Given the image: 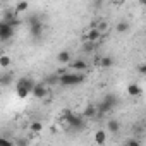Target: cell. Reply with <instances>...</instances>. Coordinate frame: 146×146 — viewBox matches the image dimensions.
Segmentation results:
<instances>
[{
	"label": "cell",
	"instance_id": "obj_1",
	"mask_svg": "<svg viewBox=\"0 0 146 146\" xmlns=\"http://www.w3.org/2000/svg\"><path fill=\"white\" fill-rule=\"evenodd\" d=\"M86 79V76L83 74V72H65L64 76L58 78V84L62 86H78V84H83Z\"/></svg>",
	"mask_w": 146,
	"mask_h": 146
},
{
	"label": "cell",
	"instance_id": "obj_2",
	"mask_svg": "<svg viewBox=\"0 0 146 146\" xmlns=\"http://www.w3.org/2000/svg\"><path fill=\"white\" fill-rule=\"evenodd\" d=\"M14 31H16V26L12 24H7L4 21H0V41H7L14 36Z\"/></svg>",
	"mask_w": 146,
	"mask_h": 146
},
{
	"label": "cell",
	"instance_id": "obj_3",
	"mask_svg": "<svg viewBox=\"0 0 146 146\" xmlns=\"http://www.w3.org/2000/svg\"><path fill=\"white\" fill-rule=\"evenodd\" d=\"M48 91H50V88H48L46 83H35V88L31 90L33 96L38 98V100H43L45 96H48Z\"/></svg>",
	"mask_w": 146,
	"mask_h": 146
},
{
	"label": "cell",
	"instance_id": "obj_4",
	"mask_svg": "<svg viewBox=\"0 0 146 146\" xmlns=\"http://www.w3.org/2000/svg\"><path fill=\"white\" fill-rule=\"evenodd\" d=\"M57 62H58L60 65H69V64L72 62V53H70L69 50L58 52V53H57Z\"/></svg>",
	"mask_w": 146,
	"mask_h": 146
},
{
	"label": "cell",
	"instance_id": "obj_5",
	"mask_svg": "<svg viewBox=\"0 0 146 146\" xmlns=\"http://www.w3.org/2000/svg\"><path fill=\"white\" fill-rule=\"evenodd\" d=\"M70 69H74V72H84L88 69V62L83 60V58H76V60H72L70 64Z\"/></svg>",
	"mask_w": 146,
	"mask_h": 146
},
{
	"label": "cell",
	"instance_id": "obj_6",
	"mask_svg": "<svg viewBox=\"0 0 146 146\" xmlns=\"http://www.w3.org/2000/svg\"><path fill=\"white\" fill-rule=\"evenodd\" d=\"M91 28H95V29H96V31H98V33L103 36L105 33H108V29H110V24H108L105 19H100V21H98V23H95Z\"/></svg>",
	"mask_w": 146,
	"mask_h": 146
},
{
	"label": "cell",
	"instance_id": "obj_7",
	"mask_svg": "<svg viewBox=\"0 0 146 146\" xmlns=\"http://www.w3.org/2000/svg\"><path fill=\"white\" fill-rule=\"evenodd\" d=\"M100 40H102V35H100L95 28H90V31H88V35H86V41L95 45V43H98Z\"/></svg>",
	"mask_w": 146,
	"mask_h": 146
},
{
	"label": "cell",
	"instance_id": "obj_8",
	"mask_svg": "<svg viewBox=\"0 0 146 146\" xmlns=\"http://www.w3.org/2000/svg\"><path fill=\"white\" fill-rule=\"evenodd\" d=\"M93 139H95V143H96L98 146H103V144L107 143V132H105L103 129H98V131L95 132Z\"/></svg>",
	"mask_w": 146,
	"mask_h": 146
},
{
	"label": "cell",
	"instance_id": "obj_9",
	"mask_svg": "<svg viewBox=\"0 0 146 146\" xmlns=\"http://www.w3.org/2000/svg\"><path fill=\"white\" fill-rule=\"evenodd\" d=\"M141 93H143V90H141L139 84L131 83V84L127 86V95H129V96H141Z\"/></svg>",
	"mask_w": 146,
	"mask_h": 146
},
{
	"label": "cell",
	"instance_id": "obj_10",
	"mask_svg": "<svg viewBox=\"0 0 146 146\" xmlns=\"http://www.w3.org/2000/svg\"><path fill=\"white\" fill-rule=\"evenodd\" d=\"M96 62L100 64V67H102V69H110V67L113 65V58H112L110 55H105V57H102V58H98Z\"/></svg>",
	"mask_w": 146,
	"mask_h": 146
},
{
	"label": "cell",
	"instance_id": "obj_11",
	"mask_svg": "<svg viewBox=\"0 0 146 146\" xmlns=\"http://www.w3.org/2000/svg\"><path fill=\"white\" fill-rule=\"evenodd\" d=\"M11 64H12V58H11L9 53H0V67H2V69H9Z\"/></svg>",
	"mask_w": 146,
	"mask_h": 146
},
{
	"label": "cell",
	"instance_id": "obj_12",
	"mask_svg": "<svg viewBox=\"0 0 146 146\" xmlns=\"http://www.w3.org/2000/svg\"><path fill=\"white\" fill-rule=\"evenodd\" d=\"M28 9H29V2H19V4H16V7H14V14H16V16H21V14H24Z\"/></svg>",
	"mask_w": 146,
	"mask_h": 146
},
{
	"label": "cell",
	"instance_id": "obj_13",
	"mask_svg": "<svg viewBox=\"0 0 146 146\" xmlns=\"http://www.w3.org/2000/svg\"><path fill=\"white\" fill-rule=\"evenodd\" d=\"M17 84H21V86H24L29 93H31V90L35 88V81L31 79V78H21L19 81H17Z\"/></svg>",
	"mask_w": 146,
	"mask_h": 146
},
{
	"label": "cell",
	"instance_id": "obj_14",
	"mask_svg": "<svg viewBox=\"0 0 146 146\" xmlns=\"http://www.w3.org/2000/svg\"><path fill=\"white\" fill-rule=\"evenodd\" d=\"M98 115V110H96V105H88L83 112V117L86 119H91V117H96Z\"/></svg>",
	"mask_w": 146,
	"mask_h": 146
},
{
	"label": "cell",
	"instance_id": "obj_15",
	"mask_svg": "<svg viewBox=\"0 0 146 146\" xmlns=\"http://www.w3.org/2000/svg\"><path fill=\"white\" fill-rule=\"evenodd\" d=\"M107 129H108L110 132L117 134V132L120 131V122H119V120H115V119H110V120L107 122Z\"/></svg>",
	"mask_w": 146,
	"mask_h": 146
},
{
	"label": "cell",
	"instance_id": "obj_16",
	"mask_svg": "<svg viewBox=\"0 0 146 146\" xmlns=\"http://www.w3.org/2000/svg\"><path fill=\"white\" fill-rule=\"evenodd\" d=\"M29 129H31V132H33V134H40V132L43 131V124H41L40 120H35V122H31Z\"/></svg>",
	"mask_w": 146,
	"mask_h": 146
},
{
	"label": "cell",
	"instance_id": "obj_17",
	"mask_svg": "<svg viewBox=\"0 0 146 146\" xmlns=\"http://www.w3.org/2000/svg\"><path fill=\"white\" fill-rule=\"evenodd\" d=\"M129 28H131V24H129L127 21H119V23H117V26H115L117 33H125Z\"/></svg>",
	"mask_w": 146,
	"mask_h": 146
},
{
	"label": "cell",
	"instance_id": "obj_18",
	"mask_svg": "<svg viewBox=\"0 0 146 146\" xmlns=\"http://www.w3.org/2000/svg\"><path fill=\"white\" fill-rule=\"evenodd\" d=\"M16 93H17V96H19V98H28V96H29V91H28L24 86H21V84H17V86H16Z\"/></svg>",
	"mask_w": 146,
	"mask_h": 146
},
{
	"label": "cell",
	"instance_id": "obj_19",
	"mask_svg": "<svg viewBox=\"0 0 146 146\" xmlns=\"http://www.w3.org/2000/svg\"><path fill=\"white\" fill-rule=\"evenodd\" d=\"M41 29H43V26H41L40 23H33V26H31V35L40 36V35H41Z\"/></svg>",
	"mask_w": 146,
	"mask_h": 146
},
{
	"label": "cell",
	"instance_id": "obj_20",
	"mask_svg": "<svg viewBox=\"0 0 146 146\" xmlns=\"http://www.w3.org/2000/svg\"><path fill=\"white\" fill-rule=\"evenodd\" d=\"M12 83V74H2V86H7Z\"/></svg>",
	"mask_w": 146,
	"mask_h": 146
},
{
	"label": "cell",
	"instance_id": "obj_21",
	"mask_svg": "<svg viewBox=\"0 0 146 146\" xmlns=\"http://www.w3.org/2000/svg\"><path fill=\"white\" fill-rule=\"evenodd\" d=\"M125 146H141V143H139L136 137H131V139L125 143Z\"/></svg>",
	"mask_w": 146,
	"mask_h": 146
},
{
	"label": "cell",
	"instance_id": "obj_22",
	"mask_svg": "<svg viewBox=\"0 0 146 146\" xmlns=\"http://www.w3.org/2000/svg\"><path fill=\"white\" fill-rule=\"evenodd\" d=\"M11 144H12L11 139H7V137H0V146H11Z\"/></svg>",
	"mask_w": 146,
	"mask_h": 146
},
{
	"label": "cell",
	"instance_id": "obj_23",
	"mask_svg": "<svg viewBox=\"0 0 146 146\" xmlns=\"http://www.w3.org/2000/svg\"><path fill=\"white\" fill-rule=\"evenodd\" d=\"M48 84H58V76L53 74L52 78H48Z\"/></svg>",
	"mask_w": 146,
	"mask_h": 146
},
{
	"label": "cell",
	"instance_id": "obj_24",
	"mask_svg": "<svg viewBox=\"0 0 146 146\" xmlns=\"http://www.w3.org/2000/svg\"><path fill=\"white\" fill-rule=\"evenodd\" d=\"M137 70L141 72V74H144V72H146V67H144V64H141V65L137 67Z\"/></svg>",
	"mask_w": 146,
	"mask_h": 146
},
{
	"label": "cell",
	"instance_id": "obj_25",
	"mask_svg": "<svg viewBox=\"0 0 146 146\" xmlns=\"http://www.w3.org/2000/svg\"><path fill=\"white\" fill-rule=\"evenodd\" d=\"M0 86H2V74H0Z\"/></svg>",
	"mask_w": 146,
	"mask_h": 146
},
{
	"label": "cell",
	"instance_id": "obj_26",
	"mask_svg": "<svg viewBox=\"0 0 146 146\" xmlns=\"http://www.w3.org/2000/svg\"><path fill=\"white\" fill-rule=\"evenodd\" d=\"M11 146H16V144H14V143H12V144H11Z\"/></svg>",
	"mask_w": 146,
	"mask_h": 146
}]
</instances>
